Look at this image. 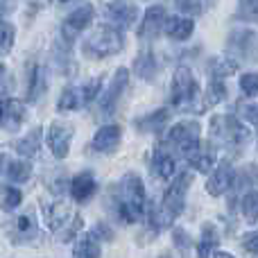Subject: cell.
Here are the masks:
<instances>
[{
	"mask_svg": "<svg viewBox=\"0 0 258 258\" xmlns=\"http://www.w3.org/2000/svg\"><path fill=\"white\" fill-rule=\"evenodd\" d=\"M118 218L122 222H138L145 209V190H143V181L136 174H125L118 186Z\"/></svg>",
	"mask_w": 258,
	"mask_h": 258,
	"instance_id": "1",
	"label": "cell"
},
{
	"mask_svg": "<svg viewBox=\"0 0 258 258\" xmlns=\"http://www.w3.org/2000/svg\"><path fill=\"white\" fill-rule=\"evenodd\" d=\"M122 43H125V39H122V32L118 30V27L102 25L86 39L84 52L89 54V57H95V59L111 57V54L120 52Z\"/></svg>",
	"mask_w": 258,
	"mask_h": 258,
	"instance_id": "2",
	"label": "cell"
},
{
	"mask_svg": "<svg viewBox=\"0 0 258 258\" xmlns=\"http://www.w3.org/2000/svg\"><path fill=\"white\" fill-rule=\"evenodd\" d=\"M165 143H168L170 147H174L179 154H183L188 159V156H190L192 152L200 147V122H197V120L177 122V125L168 132Z\"/></svg>",
	"mask_w": 258,
	"mask_h": 258,
	"instance_id": "3",
	"label": "cell"
},
{
	"mask_svg": "<svg viewBox=\"0 0 258 258\" xmlns=\"http://www.w3.org/2000/svg\"><path fill=\"white\" fill-rule=\"evenodd\" d=\"M197 95H200V89H197L195 77L186 66H181L172 80V104L179 109H192Z\"/></svg>",
	"mask_w": 258,
	"mask_h": 258,
	"instance_id": "4",
	"label": "cell"
},
{
	"mask_svg": "<svg viewBox=\"0 0 258 258\" xmlns=\"http://www.w3.org/2000/svg\"><path fill=\"white\" fill-rule=\"evenodd\" d=\"M190 181H192V174L190 172H181V174L174 177L172 186L165 190L163 202H161L159 209L163 211V213H168L172 220L179 218V213L183 211V204H186V192H188Z\"/></svg>",
	"mask_w": 258,
	"mask_h": 258,
	"instance_id": "5",
	"label": "cell"
},
{
	"mask_svg": "<svg viewBox=\"0 0 258 258\" xmlns=\"http://www.w3.org/2000/svg\"><path fill=\"white\" fill-rule=\"evenodd\" d=\"M211 129L220 141L229 143V145H240L249 138L247 127L233 116H215L213 122H211Z\"/></svg>",
	"mask_w": 258,
	"mask_h": 258,
	"instance_id": "6",
	"label": "cell"
},
{
	"mask_svg": "<svg viewBox=\"0 0 258 258\" xmlns=\"http://www.w3.org/2000/svg\"><path fill=\"white\" fill-rule=\"evenodd\" d=\"M91 18H93V7H91V5H82V7L73 9V12L66 16L63 25H61L63 39H66V41H75L77 36H80V32L84 30V27H89Z\"/></svg>",
	"mask_w": 258,
	"mask_h": 258,
	"instance_id": "7",
	"label": "cell"
},
{
	"mask_svg": "<svg viewBox=\"0 0 258 258\" xmlns=\"http://www.w3.org/2000/svg\"><path fill=\"white\" fill-rule=\"evenodd\" d=\"M71 138H73V127L66 122H52L48 129V145L57 159H66L68 150H71Z\"/></svg>",
	"mask_w": 258,
	"mask_h": 258,
	"instance_id": "8",
	"label": "cell"
},
{
	"mask_svg": "<svg viewBox=\"0 0 258 258\" xmlns=\"http://www.w3.org/2000/svg\"><path fill=\"white\" fill-rule=\"evenodd\" d=\"M45 220H48V227L52 231H59L63 227H75V224H82L80 215H73L71 206L63 204V202H57V204L48 206L45 209Z\"/></svg>",
	"mask_w": 258,
	"mask_h": 258,
	"instance_id": "9",
	"label": "cell"
},
{
	"mask_svg": "<svg viewBox=\"0 0 258 258\" xmlns=\"http://www.w3.org/2000/svg\"><path fill=\"white\" fill-rule=\"evenodd\" d=\"M163 23H165V9L161 5H152L145 12V16H143V23L138 25V36L141 39H156L159 32L163 30Z\"/></svg>",
	"mask_w": 258,
	"mask_h": 258,
	"instance_id": "10",
	"label": "cell"
},
{
	"mask_svg": "<svg viewBox=\"0 0 258 258\" xmlns=\"http://www.w3.org/2000/svg\"><path fill=\"white\" fill-rule=\"evenodd\" d=\"M231 48L236 50L238 54H242L245 59L258 63V36L254 34V32H247V30L233 32L231 34Z\"/></svg>",
	"mask_w": 258,
	"mask_h": 258,
	"instance_id": "11",
	"label": "cell"
},
{
	"mask_svg": "<svg viewBox=\"0 0 258 258\" xmlns=\"http://www.w3.org/2000/svg\"><path fill=\"white\" fill-rule=\"evenodd\" d=\"M127 77H129L127 68H120V71H116V75H113V80H111V86H109L107 93L100 98V109H102L104 113H111L113 111L116 102L120 100L122 89L127 86Z\"/></svg>",
	"mask_w": 258,
	"mask_h": 258,
	"instance_id": "12",
	"label": "cell"
},
{
	"mask_svg": "<svg viewBox=\"0 0 258 258\" xmlns=\"http://www.w3.org/2000/svg\"><path fill=\"white\" fill-rule=\"evenodd\" d=\"M25 120V104L21 100H3V118H0V125H5V129L9 132H16L18 127Z\"/></svg>",
	"mask_w": 258,
	"mask_h": 258,
	"instance_id": "13",
	"label": "cell"
},
{
	"mask_svg": "<svg viewBox=\"0 0 258 258\" xmlns=\"http://www.w3.org/2000/svg\"><path fill=\"white\" fill-rule=\"evenodd\" d=\"M95 190H98V181H95V177L91 172L77 174V177L73 179V183H71V195H73V200L75 202L91 200V197L95 195Z\"/></svg>",
	"mask_w": 258,
	"mask_h": 258,
	"instance_id": "14",
	"label": "cell"
},
{
	"mask_svg": "<svg viewBox=\"0 0 258 258\" xmlns=\"http://www.w3.org/2000/svg\"><path fill=\"white\" fill-rule=\"evenodd\" d=\"M233 183V168L229 163H222L213 174H211L209 183H206V190L213 197L222 195L224 190H229V186Z\"/></svg>",
	"mask_w": 258,
	"mask_h": 258,
	"instance_id": "15",
	"label": "cell"
},
{
	"mask_svg": "<svg viewBox=\"0 0 258 258\" xmlns=\"http://www.w3.org/2000/svg\"><path fill=\"white\" fill-rule=\"evenodd\" d=\"M195 30V23L192 18H183V16H172L163 23V32L174 41H186L188 36Z\"/></svg>",
	"mask_w": 258,
	"mask_h": 258,
	"instance_id": "16",
	"label": "cell"
},
{
	"mask_svg": "<svg viewBox=\"0 0 258 258\" xmlns=\"http://www.w3.org/2000/svg\"><path fill=\"white\" fill-rule=\"evenodd\" d=\"M109 18H111L116 25L125 27V25H132L136 21V7H134L129 0H113L107 9Z\"/></svg>",
	"mask_w": 258,
	"mask_h": 258,
	"instance_id": "17",
	"label": "cell"
},
{
	"mask_svg": "<svg viewBox=\"0 0 258 258\" xmlns=\"http://www.w3.org/2000/svg\"><path fill=\"white\" fill-rule=\"evenodd\" d=\"M118 143H120V127L118 125H104L93 136V147L98 152H113Z\"/></svg>",
	"mask_w": 258,
	"mask_h": 258,
	"instance_id": "18",
	"label": "cell"
},
{
	"mask_svg": "<svg viewBox=\"0 0 258 258\" xmlns=\"http://www.w3.org/2000/svg\"><path fill=\"white\" fill-rule=\"evenodd\" d=\"M174 170H177V163H174V156L165 150H159L152 159V172L159 179H170L174 177Z\"/></svg>",
	"mask_w": 258,
	"mask_h": 258,
	"instance_id": "19",
	"label": "cell"
},
{
	"mask_svg": "<svg viewBox=\"0 0 258 258\" xmlns=\"http://www.w3.org/2000/svg\"><path fill=\"white\" fill-rule=\"evenodd\" d=\"M102 249H100V240L93 233H86L77 240L75 249H73V258H100Z\"/></svg>",
	"mask_w": 258,
	"mask_h": 258,
	"instance_id": "20",
	"label": "cell"
},
{
	"mask_svg": "<svg viewBox=\"0 0 258 258\" xmlns=\"http://www.w3.org/2000/svg\"><path fill=\"white\" fill-rule=\"evenodd\" d=\"M82 104H86L82 86L80 89H77V86H71V89H66L61 93V98H59V102H57V109L59 111H73V109H80Z\"/></svg>",
	"mask_w": 258,
	"mask_h": 258,
	"instance_id": "21",
	"label": "cell"
},
{
	"mask_svg": "<svg viewBox=\"0 0 258 258\" xmlns=\"http://www.w3.org/2000/svg\"><path fill=\"white\" fill-rule=\"evenodd\" d=\"M188 161H190V165L197 170V172H211V168L215 165V152L211 150V147L209 150H202V145H200L190 156H188Z\"/></svg>",
	"mask_w": 258,
	"mask_h": 258,
	"instance_id": "22",
	"label": "cell"
},
{
	"mask_svg": "<svg viewBox=\"0 0 258 258\" xmlns=\"http://www.w3.org/2000/svg\"><path fill=\"white\" fill-rule=\"evenodd\" d=\"M45 89V71L41 66H32L30 73V84H27V98L34 102Z\"/></svg>",
	"mask_w": 258,
	"mask_h": 258,
	"instance_id": "23",
	"label": "cell"
},
{
	"mask_svg": "<svg viewBox=\"0 0 258 258\" xmlns=\"http://www.w3.org/2000/svg\"><path fill=\"white\" fill-rule=\"evenodd\" d=\"M220 242V236L218 231H215V227H211V224H206L204 229H202V240H200V258H209L211 251L218 247Z\"/></svg>",
	"mask_w": 258,
	"mask_h": 258,
	"instance_id": "24",
	"label": "cell"
},
{
	"mask_svg": "<svg viewBox=\"0 0 258 258\" xmlns=\"http://www.w3.org/2000/svg\"><path fill=\"white\" fill-rule=\"evenodd\" d=\"M30 172H32V165L27 163V161L18 159V161H12V163L7 165V177L12 179V181L16 183H23L30 179Z\"/></svg>",
	"mask_w": 258,
	"mask_h": 258,
	"instance_id": "25",
	"label": "cell"
},
{
	"mask_svg": "<svg viewBox=\"0 0 258 258\" xmlns=\"http://www.w3.org/2000/svg\"><path fill=\"white\" fill-rule=\"evenodd\" d=\"M209 71L215 80H222V77H229L238 71V63L231 61V59H213V63L209 66Z\"/></svg>",
	"mask_w": 258,
	"mask_h": 258,
	"instance_id": "26",
	"label": "cell"
},
{
	"mask_svg": "<svg viewBox=\"0 0 258 258\" xmlns=\"http://www.w3.org/2000/svg\"><path fill=\"white\" fill-rule=\"evenodd\" d=\"M136 73L143 77V80H152L156 73V61L152 57V52H143L136 57Z\"/></svg>",
	"mask_w": 258,
	"mask_h": 258,
	"instance_id": "27",
	"label": "cell"
},
{
	"mask_svg": "<svg viewBox=\"0 0 258 258\" xmlns=\"http://www.w3.org/2000/svg\"><path fill=\"white\" fill-rule=\"evenodd\" d=\"M39 141H41V129H34V132H32L27 138H23V141L16 143L18 154H23V156H34L36 150H39Z\"/></svg>",
	"mask_w": 258,
	"mask_h": 258,
	"instance_id": "28",
	"label": "cell"
},
{
	"mask_svg": "<svg viewBox=\"0 0 258 258\" xmlns=\"http://www.w3.org/2000/svg\"><path fill=\"white\" fill-rule=\"evenodd\" d=\"M168 120V111L165 109H159L156 113H150V116H145V118H141V120L136 122L141 129H145V132H156L163 122Z\"/></svg>",
	"mask_w": 258,
	"mask_h": 258,
	"instance_id": "29",
	"label": "cell"
},
{
	"mask_svg": "<svg viewBox=\"0 0 258 258\" xmlns=\"http://www.w3.org/2000/svg\"><path fill=\"white\" fill-rule=\"evenodd\" d=\"M0 195H3V209L5 211H14L23 202L21 190H18V188H12V186H3L0 188Z\"/></svg>",
	"mask_w": 258,
	"mask_h": 258,
	"instance_id": "30",
	"label": "cell"
},
{
	"mask_svg": "<svg viewBox=\"0 0 258 258\" xmlns=\"http://www.w3.org/2000/svg\"><path fill=\"white\" fill-rule=\"evenodd\" d=\"M16 39V30L12 23H0V54H7Z\"/></svg>",
	"mask_w": 258,
	"mask_h": 258,
	"instance_id": "31",
	"label": "cell"
},
{
	"mask_svg": "<svg viewBox=\"0 0 258 258\" xmlns=\"http://www.w3.org/2000/svg\"><path fill=\"white\" fill-rule=\"evenodd\" d=\"M240 206H242V215H245L247 220H258V190L247 192V195L242 197Z\"/></svg>",
	"mask_w": 258,
	"mask_h": 258,
	"instance_id": "32",
	"label": "cell"
},
{
	"mask_svg": "<svg viewBox=\"0 0 258 258\" xmlns=\"http://www.w3.org/2000/svg\"><path fill=\"white\" fill-rule=\"evenodd\" d=\"M16 231L23 236V240H25V238H34L36 236L34 218H32V215H21V218H18V222H16Z\"/></svg>",
	"mask_w": 258,
	"mask_h": 258,
	"instance_id": "33",
	"label": "cell"
},
{
	"mask_svg": "<svg viewBox=\"0 0 258 258\" xmlns=\"http://www.w3.org/2000/svg\"><path fill=\"white\" fill-rule=\"evenodd\" d=\"M238 7H240V18L247 21H258V0H238Z\"/></svg>",
	"mask_w": 258,
	"mask_h": 258,
	"instance_id": "34",
	"label": "cell"
},
{
	"mask_svg": "<svg viewBox=\"0 0 258 258\" xmlns=\"http://www.w3.org/2000/svg\"><path fill=\"white\" fill-rule=\"evenodd\" d=\"M240 89H242V93H247L249 98H256L258 95V73H247V75H242Z\"/></svg>",
	"mask_w": 258,
	"mask_h": 258,
	"instance_id": "35",
	"label": "cell"
},
{
	"mask_svg": "<svg viewBox=\"0 0 258 258\" xmlns=\"http://www.w3.org/2000/svg\"><path fill=\"white\" fill-rule=\"evenodd\" d=\"M238 113H240L242 120L251 122V125H258V104H254V102H240V104H238Z\"/></svg>",
	"mask_w": 258,
	"mask_h": 258,
	"instance_id": "36",
	"label": "cell"
},
{
	"mask_svg": "<svg viewBox=\"0 0 258 258\" xmlns=\"http://www.w3.org/2000/svg\"><path fill=\"white\" fill-rule=\"evenodd\" d=\"M242 247H245L247 251H251V254H258V229L242 238Z\"/></svg>",
	"mask_w": 258,
	"mask_h": 258,
	"instance_id": "37",
	"label": "cell"
},
{
	"mask_svg": "<svg viewBox=\"0 0 258 258\" xmlns=\"http://www.w3.org/2000/svg\"><path fill=\"white\" fill-rule=\"evenodd\" d=\"M177 3H179V7H183L186 12H192V9H195V12H202L209 0H177Z\"/></svg>",
	"mask_w": 258,
	"mask_h": 258,
	"instance_id": "38",
	"label": "cell"
},
{
	"mask_svg": "<svg viewBox=\"0 0 258 258\" xmlns=\"http://www.w3.org/2000/svg\"><path fill=\"white\" fill-rule=\"evenodd\" d=\"M16 5H18V0H0V18L9 16L16 9Z\"/></svg>",
	"mask_w": 258,
	"mask_h": 258,
	"instance_id": "39",
	"label": "cell"
},
{
	"mask_svg": "<svg viewBox=\"0 0 258 258\" xmlns=\"http://www.w3.org/2000/svg\"><path fill=\"white\" fill-rule=\"evenodd\" d=\"M93 236L95 238H104V240H111V231H109L107 229V224H98V227H95V231H93Z\"/></svg>",
	"mask_w": 258,
	"mask_h": 258,
	"instance_id": "40",
	"label": "cell"
},
{
	"mask_svg": "<svg viewBox=\"0 0 258 258\" xmlns=\"http://www.w3.org/2000/svg\"><path fill=\"white\" fill-rule=\"evenodd\" d=\"M174 238H177V242H179V249H186V247H188V238L183 236V231H174Z\"/></svg>",
	"mask_w": 258,
	"mask_h": 258,
	"instance_id": "41",
	"label": "cell"
},
{
	"mask_svg": "<svg viewBox=\"0 0 258 258\" xmlns=\"http://www.w3.org/2000/svg\"><path fill=\"white\" fill-rule=\"evenodd\" d=\"M213 258H236V256H231V254H227V251H218Z\"/></svg>",
	"mask_w": 258,
	"mask_h": 258,
	"instance_id": "42",
	"label": "cell"
},
{
	"mask_svg": "<svg viewBox=\"0 0 258 258\" xmlns=\"http://www.w3.org/2000/svg\"><path fill=\"white\" fill-rule=\"evenodd\" d=\"M3 75H5V66L0 63V80H3Z\"/></svg>",
	"mask_w": 258,
	"mask_h": 258,
	"instance_id": "43",
	"label": "cell"
},
{
	"mask_svg": "<svg viewBox=\"0 0 258 258\" xmlns=\"http://www.w3.org/2000/svg\"><path fill=\"white\" fill-rule=\"evenodd\" d=\"M0 118H3V102H0Z\"/></svg>",
	"mask_w": 258,
	"mask_h": 258,
	"instance_id": "44",
	"label": "cell"
},
{
	"mask_svg": "<svg viewBox=\"0 0 258 258\" xmlns=\"http://www.w3.org/2000/svg\"><path fill=\"white\" fill-rule=\"evenodd\" d=\"M0 168H3V156H0Z\"/></svg>",
	"mask_w": 258,
	"mask_h": 258,
	"instance_id": "45",
	"label": "cell"
},
{
	"mask_svg": "<svg viewBox=\"0 0 258 258\" xmlns=\"http://www.w3.org/2000/svg\"><path fill=\"white\" fill-rule=\"evenodd\" d=\"M163 258H168V256H163Z\"/></svg>",
	"mask_w": 258,
	"mask_h": 258,
	"instance_id": "46",
	"label": "cell"
}]
</instances>
